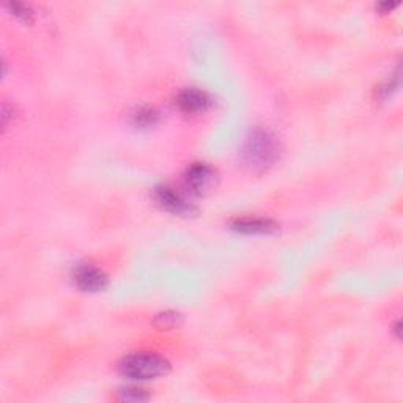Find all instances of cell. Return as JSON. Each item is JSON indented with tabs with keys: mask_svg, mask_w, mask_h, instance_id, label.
<instances>
[{
	"mask_svg": "<svg viewBox=\"0 0 403 403\" xmlns=\"http://www.w3.org/2000/svg\"><path fill=\"white\" fill-rule=\"evenodd\" d=\"M279 140L265 130L253 131L246 140L241 158L246 166L253 170H263L279 159Z\"/></svg>",
	"mask_w": 403,
	"mask_h": 403,
	"instance_id": "obj_1",
	"label": "cell"
},
{
	"mask_svg": "<svg viewBox=\"0 0 403 403\" xmlns=\"http://www.w3.org/2000/svg\"><path fill=\"white\" fill-rule=\"evenodd\" d=\"M169 370V362L164 357L153 353H134L126 356L120 362L122 375L136 380V382H148L164 375Z\"/></svg>",
	"mask_w": 403,
	"mask_h": 403,
	"instance_id": "obj_2",
	"label": "cell"
},
{
	"mask_svg": "<svg viewBox=\"0 0 403 403\" xmlns=\"http://www.w3.org/2000/svg\"><path fill=\"white\" fill-rule=\"evenodd\" d=\"M73 281L76 287L84 292H101L109 283L108 276L92 265L78 266L73 274Z\"/></svg>",
	"mask_w": 403,
	"mask_h": 403,
	"instance_id": "obj_3",
	"label": "cell"
},
{
	"mask_svg": "<svg viewBox=\"0 0 403 403\" xmlns=\"http://www.w3.org/2000/svg\"><path fill=\"white\" fill-rule=\"evenodd\" d=\"M210 96L199 88H186L177 96V106L184 114H200L210 108Z\"/></svg>",
	"mask_w": 403,
	"mask_h": 403,
	"instance_id": "obj_4",
	"label": "cell"
},
{
	"mask_svg": "<svg viewBox=\"0 0 403 403\" xmlns=\"http://www.w3.org/2000/svg\"><path fill=\"white\" fill-rule=\"evenodd\" d=\"M214 178H216L214 170L210 166L202 162L194 164V166H191L188 172H186V183H188L189 188L197 194L210 189L214 184Z\"/></svg>",
	"mask_w": 403,
	"mask_h": 403,
	"instance_id": "obj_5",
	"label": "cell"
},
{
	"mask_svg": "<svg viewBox=\"0 0 403 403\" xmlns=\"http://www.w3.org/2000/svg\"><path fill=\"white\" fill-rule=\"evenodd\" d=\"M156 200L166 208V210L175 213V214H186L191 211V205L186 202L180 194L175 192L172 188H167V186H159L156 188Z\"/></svg>",
	"mask_w": 403,
	"mask_h": 403,
	"instance_id": "obj_6",
	"label": "cell"
},
{
	"mask_svg": "<svg viewBox=\"0 0 403 403\" xmlns=\"http://www.w3.org/2000/svg\"><path fill=\"white\" fill-rule=\"evenodd\" d=\"M234 229L241 234H270L274 232L278 226L270 219L262 218H244L234 224Z\"/></svg>",
	"mask_w": 403,
	"mask_h": 403,
	"instance_id": "obj_7",
	"label": "cell"
},
{
	"mask_svg": "<svg viewBox=\"0 0 403 403\" xmlns=\"http://www.w3.org/2000/svg\"><path fill=\"white\" fill-rule=\"evenodd\" d=\"M132 122L140 128H148L158 122V112L152 108H142L132 115Z\"/></svg>",
	"mask_w": 403,
	"mask_h": 403,
	"instance_id": "obj_8",
	"label": "cell"
},
{
	"mask_svg": "<svg viewBox=\"0 0 403 403\" xmlns=\"http://www.w3.org/2000/svg\"><path fill=\"white\" fill-rule=\"evenodd\" d=\"M6 6H10L13 14H16L18 18L24 19V21H31L32 19V10L28 9L26 4H19V2H9Z\"/></svg>",
	"mask_w": 403,
	"mask_h": 403,
	"instance_id": "obj_9",
	"label": "cell"
},
{
	"mask_svg": "<svg viewBox=\"0 0 403 403\" xmlns=\"http://www.w3.org/2000/svg\"><path fill=\"white\" fill-rule=\"evenodd\" d=\"M147 399H148V395L142 389H136V387H128V389L122 391V400H126V402H142Z\"/></svg>",
	"mask_w": 403,
	"mask_h": 403,
	"instance_id": "obj_10",
	"label": "cell"
},
{
	"mask_svg": "<svg viewBox=\"0 0 403 403\" xmlns=\"http://www.w3.org/2000/svg\"><path fill=\"white\" fill-rule=\"evenodd\" d=\"M177 320H178V313H161V315H158V318H156V323L164 328H172L177 325Z\"/></svg>",
	"mask_w": 403,
	"mask_h": 403,
	"instance_id": "obj_11",
	"label": "cell"
}]
</instances>
